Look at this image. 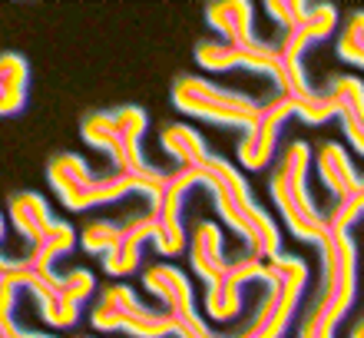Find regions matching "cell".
<instances>
[{
  "mask_svg": "<svg viewBox=\"0 0 364 338\" xmlns=\"http://www.w3.org/2000/svg\"><path fill=\"white\" fill-rule=\"evenodd\" d=\"M335 103V120H341V130H345L348 143L358 149V156L364 153V80L351 77V73H335L328 77L325 90Z\"/></svg>",
  "mask_w": 364,
  "mask_h": 338,
  "instance_id": "obj_16",
  "label": "cell"
},
{
  "mask_svg": "<svg viewBox=\"0 0 364 338\" xmlns=\"http://www.w3.org/2000/svg\"><path fill=\"white\" fill-rule=\"evenodd\" d=\"M364 213V196L335 203L328 213V242L321 249V289L298 325V338H335L338 325L358 302V242L351 236Z\"/></svg>",
  "mask_w": 364,
  "mask_h": 338,
  "instance_id": "obj_1",
  "label": "cell"
},
{
  "mask_svg": "<svg viewBox=\"0 0 364 338\" xmlns=\"http://www.w3.org/2000/svg\"><path fill=\"white\" fill-rule=\"evenodd\" d=\"M318 176H321V186L328 189V196L335 203H345V199H355L364 196V179L355 169L351 156L341 143H321L318 146Z\"/></svg>",
  "mask_w": 364,
  "mask_h": 338,
  "instance_id": "obj_19",
  "label": "cell"
},
{
  "mask_svg": "<svg viewBox=\"0 0 364 338\" xmlns=\"http://www.w3.org/2000/svg\"><path fill=\"white\" fill-rule=\"evenodd\" d=\"M189 166L199 173L202 189H209L212 203H215L219 216L225 219V226L249 242L255 259H262V262L275 259L278 252H282L278 223H275V216L265 213V206L255 199L249 179L242 176L239 166L229 163L225 156L209 153V149Z\"/></svg>",
  "mask_w": 364,
  "mask_h": 338,
  "instance_id": "obj_2",
  "label": "cell"
},
{
  "mask_svg": "<svg viewBox=\"0 0 364 338\" xmlns=\"http://www.w3.org/2000/svg\"><path fill=\"white\" fill-rule=\"evenodd\" d=\"M305 100H288V97H275L272 103L259 107L252 126L242 133L239 146H235V156H239V163L252 173H259L265 166L272 163V156L278 149V136L285 130L288 120H295L298 116V107H301Z\"/></svg>",
  "mask_w": 364,
  "mask_h": 338,
  "instance_id": "obj_13",
  "label": "cell"
},
{
  "mask_svg": "<svg viewBox=\"0 0 364 338\" xmlns=\"http://www.w3.org/2000/svg\"><path fill=\"white\" fill-rule=\"evenodd\" d=\"M269 269H272L269 295L262 299V305L255 309V315H252L249 325L239 335H225V338H285V332L291 329L308 285V265L298 255L278 252L275 259L269 262Z\"/></svg>",
  "mask_w": 364,
  "mask_h": 338,
  "instance_id": "obj_6",
  "label": "cell"
},
{
  "mask_svg": "<svg viewBox=\"0 0 364 338\" xmlns=\"http://www.w3.org/2000/svg\"><path fill=\"white\" fill-rule=\"evenodd\" d=\"M47 179L53 186V193L70 213H87L96 206H109L119 203L126 196H146L153 203L163 179H136V176H123V173H109V176H93L90 163L80 153H57L50 156L47 163Z\"/></svg>",
  "mask_w": 364,
  "mask_h": 338,
  "instance_id": "obj_3",
  "label": "cell"
},
{
  "mask_svg": "<svg viewBox=\"0 0 364 338\" xmlns=\"http://www.w3.org/2000/svg\"><path fill=\"white\" fill-rule=\"evenodd\" d=\"M149 126V116L143 107L126 103L113 110H93L80 120L83 143L109 156L116 173L136 176V179H163L166 169L153 166L143 156V136Z\"/></svg>",
  "mask_w": 364,
  "mask_h": 338,
  "instance_id": "obj_4",
  "label": "cell"
},
{
  "mask_svg": "<svg viewBox=\"0 0 364 338\" xmlns=\"http://www.w3.org/2000/svg\"><path fill=\"white\" fill-rule=\"evenodd\" d=\"M186 249H189V262L196 275H199L205 285L219 279L222 272H225V249H222V229L209 219H199V223L192 226L189 239H186Z\"/></svg>",
  "mask_w": 364,
  "mask_h": 338,
  "instance_id": "obj_20",
  "label": "cell"
},
{
  "mask_svg": "<svg viewBox=\"0 0 364 338\" xmlns=\"http://www.w3.org/2000/svg\"><path fill=\"white\" fill-rule=\"evenodd\" d=\"M348 338H364V322L358 319L355 325H351V332H348Z\"/></svg>",
  "mask_w": 364,
  "mask_h": 338,
  "instance_id": "obj_28",
  "label": "cell"
},
{
  "mask_svg": "<svg viewBox=\"0 0 364 338\" xmlns=\"http://www.w3.org/2000/svg\"><path fill=\"white\" fill-rule=\"evenodd\" d=\"M4 219H10V226L17 229L20 239H27L30 245H33V242H40L47 236V229L53 226L57 216L50 213L47 199H43L37 189H17V193H10L7 216H4Z\"/></svg>",
  "mask_w": 364,
  "mask_h": 338,
  "instance_id": "obj_21",
  "label": "cell"
},
{
  "mask_svg": "<svg viewBox=\"0 0 364 338\" xmlns=\"http://www.w3.org/2000/svg\"><path fill=\"white\" fill-rule=\"evenodd\" d=\"M265 10H269V17L275 20L278 27L288 30V27H295L298 20L305 17L308 4H301V0H269V4H265Z\"/></svg>",
  "mask_w": 364,
  "mask_h": 338,
  "instance_id": "obj_27",
  "label": "cell"
},
{
  "mask_svg": "<svg viewBox=\"0 0 364 338\" xmlns=\"http://www.w3.org/2000/svg\"><path fill=\"white\" fill-rule=\"evenodd\" d=\"M90 338H93V335H90Z\"/></svg>",
  "mask_w": 364,
  "mask_h": 338,
  "instance_id": "obj_30",
  "label": "cell"
},
{
  "mask_svg": "<svg viewBox=\"0 0 364 338\" xmlns=\"http://www.w3.org/2000/svg\"><path fill=\"white\" fill-rule=\"evenodd\" d=\"M338 27V7L335 4H308L305 17L298 20L295 27L282 30L278 40V63H282V97L288 100H311L318 93L308 83L305 70V53L315 43L328 40Z\"/></svg>",
  "mask_w": 364,
  "mask_h": 338,
  "instance_id": "obj_8",
  "label": "cell"
},
{
  "mask_svg": "<svg viewBox=\"0 0 364 338\" xmlns=\"http://www.w3.org/2000/svg\"><path fill=\"white\" fill-rule=\"evenodd\" d=\"M73 249H77V229H73L67 219H53L47 236L40 242H33V245H30V255L20 262H23L33 275H40V279H53V275H57V272H53L57 259L60 255H70Z\"/></svg>",
  "mask_w": 364,
  "mask_h": 338,
  "instance_id": "obj_22",
  "label": "cell"
},
{
  "mask_svg": "<svg viewBox=\"0 0 364 338\" xmlns=\"http://www.w3.org/2000/svg\"><path fill=\"white\" fill-rule=\"evenodd\" d=\"M173 107L186 116H199V120H209L215 126H229V130H249L255 113H259V103L242 93V90H229L222 83H212L209 77H199V73H179L173 80Z\"/></svg>",
  "mask_w": 364,
  "mask_h": 338,
  "instance_id": "obj_7",
  "label": "cell"
},
{
  "mask_svg": "<svg viewBox=\"0 0 364 338\" xmlns=\"http://www.w3.org/2000/svg\"><path fill=\"white\" fill-rule=\"evenodd\" d=\"M338 57L351 63V67H361L364 63V10H351L345 20V27L338 33Z\"/></svg>",
  "mask_w": 364,
  "mask_h": 338,
  "instance_id": "obj_25",
  "label": "cell"
},
{
  "mask_svg": "<svg viewBox=\"0 0 364 338\" xmlns=\"http://www.w3.org/2000/svg\"><path fill=\"white\" fill-rule=\"evenodd\" d=\"M249 279H272V269L269 262L262 259H242V262H232L225 265L219 279L205 285V309H209V319L212 322H232L235 315L242 312V285Z\"/></svg>",
  "mask_w": 364,
  "mask_h": 338,
  "instance_id": "obj_15",
  "label": "cell"
},
{
  "mask_svg": "<svg viewBox=\"0 0 364 338\" xmlns=\"http://www.w3.org/2000/svg\"><path fill=\"white\" fill-rule=\"evenodd\" d=\"M27 83L30 67L23 53H0V116H17L27 107Z\"/></svg>",
  "mask_w": 364,
  "mask_h": 338,
  "instance_id": "obj_23",
  "label": "cell"
},
{
  "mask_svg": "<svg viewBox=\"0 0 364 338\" xmlns=\"http://www.w3.org/2000/svg\"><path fill=\"white\" fill-rule=\"evenodd\" d=\"M116 236H119V223H116V219H93V223L83 226L77 242L90 255H106L109 245L116 242Z\"/></svg>",
  "mask_w": 364,
  "mask_h": 338,
  "instance_id": "obj_26",
  "label": "cell"
},
{
  "mask_svg": "<svg viewBox=\"0 0 364 338\" xmlns=\"http://www.w3.org/2000/svg\"><path fill=\"white\" fill-rule=\"evenodd\" d=\"M4 236H7V219H4V213H0V245H4ZM7 259L4 252H0V262Z\"/></svg>",
  "mask_w": 364,
  "mask_h": 338,
  "instance_id": "obj_29",
  "label": "cell"
},
{
  "mask_svg": "<svg viewBox=\"0 0 364 338\" xmlns=\"http://www.w3.org/2000/svg\"><path fill=\"white\" fill-rule=\"evenodd\" d=\"M205 23L212 30H219L222 43H229L235 50H259L265 40L255 37V7L249 0H219L205 7Z\"/></svg>",
  "mask_w": 364,
  "mask_h": 338,
  "instance_id": "obj_17",
  "label": "cell"
},
{
  "mask_svg": "<svg viewBox=\"0 0 364 338\" xmlns=\"http://www.w3.org/2000/svg\"><path fill=\"white\" fill-rule=\"evenodd\" d=\"M153 239V219L149 213H129V219L119 223V236L103 255V269L109 275H129L139 269L143 245Z\"/></svg>",
  "mask_w": 364,
  "mask_h": 338,
  "instance_id": "obj_18",
  "label": "cell"
},
{
  "mask_svg": "<svg viewBox=\"0 0 364 338\" xmlns=\"http://www.w3.org/2000/svg\"><path fill=\"white\" fill-rule=\"evenodd\" d=\"M199 189V173L192 166H176L166 173V183L153 203H149V219H153V245L159 255H179L186 252V226H182V206Z\"/></svg>",
  "mask_w": 364,
  "mask_h": 338,
  "instance_id": "obj_10",
  "label": "cell"
},
{
  "mask_svg": "<svg viewBox=\"0 0 364 338\" xmlns=\"http://www.w3.org/2000/svg\"><path fill=\"white\" fill-rule=\"evenodd\" d=\"M308 169H311V146L301 139L288 143L272 169L269 193L291 236L301 242H311L321 252L328 242V213H321L308 193Z\"/></svg>",
  "mask_w": 364,
  "mask_h": 338,
  "instance_id": "obj_5",
  "label": "cell"
},
{
  "mask_svg": "<svg viewBox=\"0 0 364 338\" xmlns=\"http://www.w3.org/2000/svg\"><path fill=\"white\" fill-rule=\"evenodd\" d=\"M90 322L100 332H123L129 338H182L173 315L149 309L129 285H106L90 312Z\"/></svg>",
  "mask_w": 364,
  "mask_h": 338,
  "instance_id": "obj_9",
  "label": "cell"
},
{
  "mask_svg": "<svg viewBox=\"0 0 364 338\" xmlns=\"http://www.w3.org/2000/svg\"><path fill=\"white\" fill-rule=\"evenodd\" d=\"M192 57L196 63L212 73H225V70H249V73H259V77H269L278 83L282 90V63H278V47L272 40H265L259 50H235L222 40H199L192 47Z\"/></svg>",
  "mask_w": 364,
  "mask_h": 338,
  "instance_id": "obj_14",
  "label": "cell"
},
{
  "mask_svg": "<svg viewBox=\"0 0 364 338\" xmlns=\"http://www.w3.org/2000/svg\"><path fill=\"white\" fill-rule=\"evenodd\" d=\"M159 146H163V153L169 156L173 163H179V166L196 163V159H199V156L209 149L205 136H202L199 130L186 126V123H169V126H163Z\"/></svg>",
  "mask_w": 364,
  "mask_h": 338,
  "instance_id": "obj_24",
  "label": "cell"
},
{
  "mask_svg": "<svg viewBox=\"0 0 364 338\" xmlns=\"http://www.w3.org/2000/svg\"><path fill=\"white\" fill-rule=\"evenodd\" d=\"M143 289L149 295L163 302V312H169L179 325L182 338H215V332L199 319V309H196V292H192L189 275L176 265H149L143 275Z\"/></svg>",
  "mask_w": 364,
  "mask_h": 338,
  "instance_id": "obj_11",
  "label": "cell"
},
{
  "mask_svg": "<svg viewBox=\"0 0 364 338\" xmlns=\"http://www.w3.org/2000/svg\"><path fill=\"white\" fill-rule=\"evenodd\" d=\"M96 275L90 269H70L67 275H53V279L33 282V295H37V312L43 315L47 325L53 329H70L77 325L83 302L93 295Z\"/></svg>",
  "mask_w": 364,
  "mask_h": 338,
  "instance_id": "obj_12",
  "label": "cell"
}]
</instances>
